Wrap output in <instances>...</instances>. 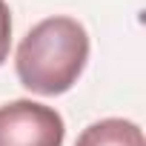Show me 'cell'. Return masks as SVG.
I'll return each mask as SVG.
<instances>
[{
    "label": "cell",
    "instance_id": "1",
    "mask_svg": "<svg viewBox=\"0 0 146 146\" xmlns=\"http://www.w3.org/2000/svg\"><path fill=\"white\" fill-rule=\"evenodd\" d=\"M89 60V35L75 17H46L17 46V80L35 95H63L78 83Z\"/></svg>",
    "mask_w": 146,
    "mask_h": 146
},
{
    "label": "cell",
    "instance_id": "2",
    "mask_svg": "<svg viewBox=\"0 0 146 146\" xmlns=\"http://www.w3.org/2000/svg\"><path fill=\"white\" fill-rule=\"evenodd\" d=\"M66 123L57 109L37 100L0 106V146H63Z\"/></svg>",
    "mask_w": 146,
    "mask_h": 146
},
{
    "label": "cell",
    "instance_id": "3",
    "mask_svg": "<svg viewBox=\"0 0 146 146\" xmlns=\"http://www.w3.org/2000/svg\"><path fill=\"white\" fill-rule=\"evenodd\" d=\"M75 146H146L137 123L123 117H103L89 123Z\"/></svg>",
    "mask_w": 146,
    "mask_h": 146
},
{
    "label": "cell",
    "instance_id": "4",
    "mask_svg": "<svg viewBox=\"0 0 146 146\" xmlns=\"http://www.w3.org/2000/svg\"><path fill=\"white\" fill-rule=\"evenodd\" d=\"M9 49H12V12L6 0H0V66L6 63Z\"/></svg>",
    "mask_w": 146,
    "mask_h": 146
}]
</instances>
